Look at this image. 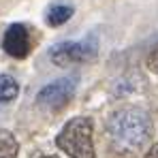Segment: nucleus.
Masks as SVG:
<instances>
[{
  "instance_id": "1",
  "label": "nucleus",
  "mask_w": 158,
  "mask_h": 158,
  "mask_svg": "<svg viewBox=\"0 0 158 158\" xmlns=\"http://www.w3.org/2000/svg\"><path fill=\"white\" fill-rule=\"evenodd\" d=\"M152 131H154L152 118L141 107L118 109L107 122V132L111 137V143L115 145L118 152L124 154H135L143 150L152 139Z\"/></svg>"
},
{
  "instance_id": "2",
  "label": "nucleus",
  "mask_w": 158,
  "mask_h": 158,
  "mask_svg": "<svg viewBox=\"0 0 158 158\" xmlns=\"http://www.w3.org/2000/svg\"><path fill=\"white\" fill-rule=\"evenodd\" d=\"M92 132H94V126L90 118H83V115L73 118L58 132L56 145L71 158H96Z\"/></svg>"
},
{
  "instance_id": "3",
  "label": "nucleus",
  "mask_w": 158,
  "mask_h": 158,
  "mask_svg": "<svg viewBox=\"0 0 158 158\" xmlns=\"http://www.w3.org/2000/svg\"><path fill=\"white\" fill-rule=\"evenodd\" d=\"M98 56V39L94 34H88L81 41H66V43H58L49 49V60L56 66H75V64H85L96 60Z\"/></svg>"
},
{
  "instance_id": "4",
  "label": "nucleus",
  "mask_w": 158,
  "mask_h": 158,
  "mask_svg": "<svg viewBox=\"0 0 158 158\" xmlns=\"http://www.w3.org/2000/svg\"><path fill=\"white\" fill-rule=\"evenodd\" d=\"M79 77L77 75H69V77H60L47 83L39 94H36V103L49 111H58L62 107L69 105V101L73 98L75 90H77Z\"/></svg>"
},
{
  "instance_id": "5",
  "label": "nucleus",
  "mask_w": 158,
  "mask_h": 158,
  "mask_svg": "<svg viewBox=\"0 0 158 158\" xmlns=\"http://www.w3.org/2000/svg\"><path fill=\"white\" fill-rule=\"evenodd\" d=\"M2 49L13 58H26L30 52V34L28 28L22 24H13L6 28L2 39Z\"/></svg>"
},
{
  "instance_id": "6",
  "label": "nucleus",
  "mask_w": 158,
  "mask_h": 158,
  "mask_svg": "<svg viewBox=\"0 0 158 158\" xmlns=\"http://www.w3.org/2000/svg\"><path fill=\"white\" fill-rule=\"evenodd\" d=\"M73 13H75V9H73L71 4H66V2H56V4H52V6L47 9L45 22L53 28L62 26V24H66V22L73 17Z\"/></svg>"
},
{
  "instance_id": "7",
  "label": "nucleus",
  "mask_w": 158,
  "mask_h": 158,
  "mask_svg": "<svg viewBox=\"0 0 158 158\" xmlns=\"http://www.w3.org/2000/svg\"><path fill=\"white\" fill-rule=\"evenodd\" d=\"M17 152H19V145L13 132L0 131V158H17Z\"/></svg>"
},
{
  "instance_id": "8",
  "label": "nucleus",
  "mask_w": 158,
  "mask_h": 158,
  "mask_svg": "<svg viewBox=\"0 0 158 158\" xmlns=\"http://www.w3.org/2000/svg\"><path fill=\"white\" fill-rule=\"evenodd\" d=\"M19 94V83L11 75H0V103H9Z\"/></svg>"
},
{
  "instance_id": "9",
  "label": "nucleus",
  "mask_w": 158,
  "mask_h": 158,
  "mask_svg": "<svg viewBox=\"0 0 158 158\" xmlns=\"http://www.w3.org/2000/svg\"><path fill=\"white\" fill-rule=\"evenodd\" d=\"M145 64H148V69H150L152 73H156V75H158V45H154V47H152V52L148 53Z\"/></svg>"
},
{
  "instance_id": "10",
  "label": "nucleus",
  "mask_w": 158,
  "mask_h": 158,
  "mask_svg": "<svg viewBox=\"0 0 158 158\" xmlns=\"http://www.w3.org/2000/svg\"><path fill=\"white\" fill-rule=\"evenodd\" d=\"M145 158H158V143H156V145H152V148L148 150Z\"/></svg>"
},
{
  "instance_id": "11",
  "label": "nucleus",
  "mask_w": 158,
  "mask_h": 158,
  "mask_svg": "<svg viewBox=\"0 0 158 158\" xmlns=\"http://www.w3.org/2000/svg\"><path fill=\"white\" fill-rule=\"evenodd\" d=\"M43 158H58V156H43Z\"/></svg>"
}]
</instances>
